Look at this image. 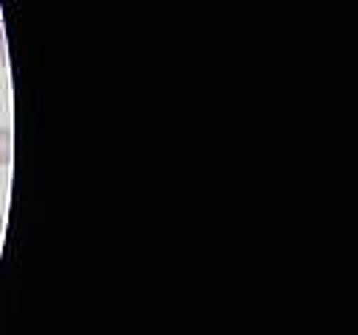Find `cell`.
<instances>
[{
	"mask_svg": "<svg viewBox=\"0 0 358 335\" xmlns=\"http://www.w3.org/2000/svg\"><path fill=\"white\" fill-rule=\"evenodd\" d=\"M14 154V140H11V126H0V168L11 165Z\"/></svg>",
	"mask_w": 358,
	"mask_h": 335,
	"instance_id": "6da1fadb",
	"label": "cell"
},
{
	"mask_svg": "<svg viewBox=\"0 0 358 335\" xmlns=\"http://www.w3.org/2000/svg\"><path fill=\"white\" fill-rule=\"evenodd\" d=\"M0 234H3V212H0Z\"/></svg>",
	"mask_w": 358,
	"mask_h": 335,
	"instance_id": "7a4b0ae2",
	"label": "cell"
},
{
	"mask_svg": "<svg viewBox=\"0 0 358 335\" xmlns=\"http://www.w3.org/2000/svg\"><path fill=\"white\" fill-rule=\"evenodd\" d=\"M0 73H3V56H0Z\"/></svg>",
	"mask_w": 358,
	"mask_h": 335,
	"instance_id": "3957f363",
	"label": "cell"
},
{
	"mask_svg": "<svg viewBox=\"0 0 358 335\" xmlns=\"http://www.w3.org/2000/svg\"><path fill=\"white\" fill-rule=\"evenodd\" d=\"M0 34H3V22H0Z\"/></svg>",
	"mask_w": 358,
	"mask_h": 335,
	"instance_id": "277c9868",
	"label": "cell"
}]
</instances>
